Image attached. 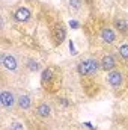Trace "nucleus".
<instances>
[{
    "instance_id": "nucleus-1",
    "label": "nucleus",
    "mask_w": 128,
    "mask_h": 130,
    "mask_svg": "<svg viewBox=\"0 0 128 130\" xmlns=\"http://www.w3.org/2000/svg\"><path fill=\"white\" fill-rule=\"evenodd\" d=\"M75 71L84 95L89 98H95L102 91V82H104L102 74H105L101 70L96 53L92 52L81 56L75 65Z\"/></svg>"
},
{
    "instance_id": "nucleus-2",
    "label": "nucleus",
    "mask_w": 128,
    "mask_h": 130,
    "mask_svg": "<svg viewBox=\"0 0 128 130\" xmlns=\"http://www.w3.org/2000/svg\"><path fill=\"white\" fill-rule=\"evenodd\" d=\"M83 30L86 33L89 44L94 50L102 52V50H115L118 42L121 41L119 35L112 26V21H107L101 17H92L86 21Z\"/></svg>"
},
{
    "instance_id": "nucleus-3",
    "label": "nucleus",
    "mask_w": 128,
    "mask_h": 130,
    "mask_svg": "<svg viewBox=\"0 0 128 130\" xmlns=\"http://www.w3.org/2000/svg\"><path fill=\"white\" fill-rule=\"evenodd\" d=\"M29 73L24 67V53L3 41L0 50V82L18 85Z\"/></svg>"
},
{
    "instance_id": "nucleus-4",
    "label": "nucleus",
    "mask_w": 128,
    "mask_h": 130,
    "mask_svg": "<svg viewBox=\"0 0 128 130\" xmlns=\"http://www.w3.org/2000/svg\"><path fill=\"white\" fill-rule=\"evenodd\" d=\"M63 71L60 67L50 65L45 67L41 73V89L44 91L45 95L54 97L60 94L63 88Z\"/></svg>"
},
{
    "instance_id": "nucleus-5",
    "label": "nucleus",
    "mask_w": 128,
    "mask_h": 130,
    "mask_svg": "<svg viewBox=\"0 0 128 130\" xmlns=\"http://www.w3.org/2000/svg\"><path fill=\"white\" fill-rule=\"evenodd\" d=\"M56 113H57V107H56V103H54L53 97H48V95L44 94V97L38 98L35 101L32 115L41 124H44V126L53 124V121L56 118Z\"/></svg>"
},
{
    "instance_id": "nucleus-6",
    "label": "nucleus",
    "mask_w": 128,
    "mask_h": 130,
    "mask_svg": "<svg viewBox=\"0 0 128 130\" xmlns=\"http://www.w3.org/2000/svg\"><path fill=\"white\" fill-rule=\"evenodd\" d=\"M104 82L110 88V91L119 97L128 89V79H127V70L124 67H118L109 73L104 74Z\"/></svg>"
},
{
    "instance_id": "nucleus-7",
    "label": "nucleus",
    "mask_w": 128,
    "mask_h": 130,
    "mask_svg": "<svg viewBox=\"0 0 128 130\" xmlns=\"http://www.w3.org/2000/svg\"><path fill=\"white\" fill-rule=\"evenodd\" d=\"M18 92L20 89H17L15 85L0 82V106L3 113H17Z\"/></svg>"
},
{
    "instance_id": "nucleus-8",
    "label": "nucleus",
    "mask_w": 128,
    "mask_h": 130,
    "mask_svg": "<svg viewBox=\"0 0 128 130\" xmlns=\"http://www.w3.org/2000/svg\"><path fill=\"white\" fill-rule=\"evenodd\" d=\"M35 18H36L35 11L27 3L15 5L9 11V21H11V26L14 24V27H17V26H30Z\"/></svg>"
},
{
    "instance_id": "nucleus-9",
    "label": "nucleus",
    "mask_w": 128,
    "mask_h": 130,
    "mask_svg": "<svg viewBox=\"0 0 128 130\" xmlns=\"http://www.w3.org/2000/svg\"><path fill=\"white\" fill-rule=\"evenodd\" d=\"M96 56H98V61L101 65V70L104 73H109L118 67H122L115 50H102V52H96Z\"/></svg>"
},
{
    "instance_id": "nucleus-10",
    "label": "nucleus",
    "mask_w": 128,
    "mask_h": 130,
    "mask_svg": "<svg viewBox=\"0 0 128 130\" xmlns=\"http://www.w3.org/2000/svg\"><path fill=\"white\" fill-rule=\"evenodd\" d=\"M35 107V98L30 92L20 91L18 101H17V115H30Z\"/></svg>"
},
{
    "instance_id": "nucleus-11",
    "label": "nucleus",
    "mask_w": 128,
    "mask_h": 130,
    "mask_svg": "<svg viewBox=\"0 0 128 130\" xmlns=\"http://www.w3.org/2000/svg\"><path fill=\"white\" fill-rule=\"evenodd\" d=\"M15 115L17 113H2V130H27L26 123Z\"/></svg>"
},
{
    "instance_id": "nucleus-12",
    "label": "nucleus",
    "mask_w": 128,
    "mask_h": 130,
    "mask_svg": "<svg viewBox=\"0 0 128 130\" xmlns=\"http://www.w3.org/2000/svg\"><path fill=\"white\" fill-rule=\"evenodd\" d=\"M112 26L116 30V33L122 38L128 39V17L124 15L122 12H116L112 17Z\"/></svg>"
},
{
    "instance_id": "nucleus-13",
    "label": "nucleus",
    "mask_w": 128,
    "mask_h": 130,
    "mask_svg": "<svg viewBox=\"0 0 128 130\" xmlns=\"http://www.w3.org/2000/svg\"><path fill=\"white\" fill-rule=\"evenodd\" d=\"M115 53H116L121 65L127 70L128 68V39H122V41L118 42V45L115 48Z\"/></svg>"
},
{
    "instance_id": "nucleus-14",
    "label": "nucleus",
    "mask_w": 128,
    "mask_h": 130,
    "mask_svg": "<svg viewBox=\"0 0 128 130\" xmlns=\"http://www.w3.org/2000/svg\"><path fill=\"white\" fill-rule=\"evenodd\" d=\"M83 6H84V0H68V8H69V12L77 15L83 11Z\"/></svg>"
},
{
    "instance_id": "nucleus-15",
    "label": "nucleus",
    "mask_w": 128,
    "mask_h": 130,
    "mask_svg": "<svg viewBox=\"0 0 128 130\" xmlns=\"http://www.w3.org/2000/svg\"><path fill=\"white\" fill-rule=\"evenodd\" d=\"M69 50H71V53H72V55H75V48H74V44H72V41H69Z\"/></svg>"
},
{
    "instance_id": "nucleus-16",
    "label": "nucleus",
    "mask_w": 128,
    "mask_h": 130,
    "mask_svg": "<svg viewBox=\"0 0 128 130\" xmlns=\"http://www.w3.org/2000/svg\"><path fill=\"white\" fill-rule=\"evenodd\" d=\"M69 26H71V27H74V29H77V27H78V23H77V21H71V23H69Z\"/></svg>"
},
{
    "instance_id": "nucleus-17",
    "label": "nucleus",
    "mask_w": 128,
    "mask_h": 130,
    "mask_svg": "<svg viewBox=\"0 0 128 130\" xmlns=\"http://www.w3.org/2000/svg\"><path fill=\"white\" fill-rule=\"evenodd\" d=\"M127 79H128V71H127Z\"/></svg>"
}]
</instances>
